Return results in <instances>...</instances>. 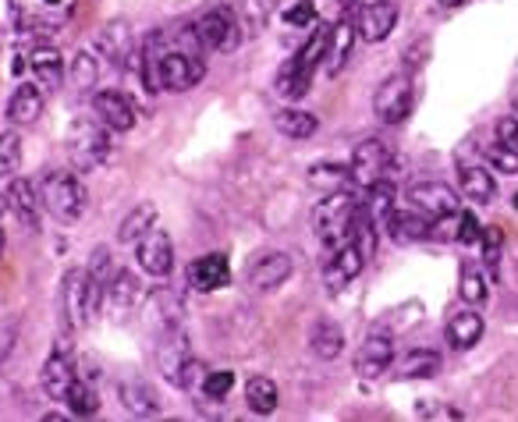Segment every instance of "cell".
I'll return each mask as SVG.
<instances>
[{
    "mask_svg": "<svg viewBox=\"0 0 518 422\" xmlns=\"http://www.w3.org/2000/svg\"><path fill=\"white\" fill-rule=\"evenodd\" d=\"M39 199H43V210L57 221V224H75L82 221L86 206H89V195L82 189V181L67 170H50L43 181H39Z\"/></svg>",
    "mask_w": 518,
    "mask_h": 422,
    "instance_id": "obj_1",
    "label": "cell"
},
{
    "mask_svg": "<svg viewBox=\"0 0 518 422\" xmlns=\"http://www.w3.org/2000/svg\"><path fill=\"white\" fill-rule=\"evenodd\" d=\"M356 217H358V202L348 189L345 192H326L324 202H316L313 224H316V234H320V242L326 245V252L337 249V245H345L352 238Z\"/></svg>",
    "mask_w": 518,
    "mask_h": 422,
    "instance_id": "obj_2",
    "label": "cell"
},
{
    "mask_svg": "<svg viewBox=\"0 0 518 422\" xmlns=\"http://www.w3.org/2000/svg\"><path fill=\"white\" fill-rule=\"evenodd\" d=\"M103 298H107V284L93 277L89 270H71L65 277V316L67 324L75 326V330H82V326H89V320L99 313V305H103Z\"/></svg>",
    "mask_w": 518,
    "mask_h": 422,
    "instance_id": "obj_3",
    "label": "cell"
},
{
    "mask_svg": "<svg viewBox=\"0 0 518 422\" xmlns=\"http://www.w3.org/2000/svg\"><path fill=\"white\" fill-rule=\"evenodd\" d=\"M11 4V18L18 29L26 33H54L67 26V18L75 15L78 0H7Z\"/></svg>",
    "mask_w": 518,
    "mask_h": 422,
    "instance_id": "obj_4",
    "label": "cell"
},
{
    "mask_svg": "<svg viewBox=\"0 0 518 422\" xmlns=\"http://www.w3.org/2000/svg\"><path fill=\"white\" fill-rule=\"evenodd\" d=\"M67 153L78 167H99V163L110 157V135H107V125L103 121H93V118H78L71 121L67 129Z\"/></svg>",
    "mask_w": 518,
    "mask_h": 422,
    "instance_id": "obj_5",
    "label": "cell"
},
{
    "mask_svg": "<svg viewBox=\"0 0 518 422\" xmlns=\"http://www.w3.org/2000/svg\"><path fill=\"white\" fill-rule=\"evenodd\" d=\"M416 107V86H412V71H398V75H388L373 97V110L384 125H401L409 121Z\"/></svg>",
    "mask_w": 518,
    "mask_h": 422,
    "instance_id": "obj_6",
    "label": "cell"
},
{
    "mask_svg": "<svg viewBox=\"0 0 518 422\" xmlns=\"http://www.w3.org/2000/svg\"><path fill=\"white\" fill-rule=\"evenodd\" d=\"M192 33L195 39L202 43V50H221V54H227V50H234L238 39H242V22H238L234 7L221 4V7H210V11L195 22Z\"/></svg>",
    "mask_w": 518,
    "mask_h": 422,
    "instance_id": "obj_7",
    "label": "cell"
},
{
    "mask_svg": "<svg viewBox=\"0 0 518 422\" xmlns=\"http://www.w3.org/2000/svg\"><path fill=\"white\" fill-rule=\"evenodd\" d=\"M390 149L384 139H362L352 153V178H356L362 189L377 185V181H388L390 170Z\"/></svg>",
    "mask_w": 518,
    "mask_h": 422,
    "instance_id": "obj_8",
    "label": "cell"
},
{
    "mask_svg": "<svg viewBox=\"0 0 518 422\" xmlns=\"http://www.w3.org/2000/svg\"><path fill=\"white\" fill-rule=\"evenodd\" d=\"M135 260L150 277H167L174 266V245L171 234L161 228H150L139 242H135Z\"/></svg>",
    "mask_w": 518,
    "mask_h": 422,
    "instance_id": "obj_9",
    "label": "cell"
},
{
    "mask_svg": "<svg viewBox=\"0 0 518 422\" xmlns=\"http://www.w3.org/2000/svg\"><path fill=\"white\" fill-rule=\"evenodd\" d=\"M362 266H366V260H362V252H358V245L348 238L345 245H337V249H330V256H326L324 262V277H326V288L337 294L345 292L352 281H356L358 273H362Z\"/></svg>",
    "mask_w": 518,
    "mask_h": 422,
    "instance_id": "obj_10",
    "label": "cell"
},
{
    "mask_svg": "<svg viewBox=\"0 0 518 422\" xmlns=\"http://www.w3.org/2000/svg\"><path fill=\"white\" fill-rule=\"evenodd\" d=\"M390 362H394V341H390V334L377 330V334H369V337L358 345L356 373L362 376V380H373V376L388 373Z\"/></svg>",
    "mask_w": 518,
    "mask_h": 422,
    "instance_id": "obj_11",
    "label": "cell"
},
{
    "mask_svg": "<svg viewBox=\"0 0 518 422\" xmlns=\"http://www.w3.org/2000/svg\"><path fill=\"white\" fill-rule=\"evenodd\" d=\"M75 365H71V345H57L54 355L43 362V373H39V384L47 390V397L54 401H65L71 384H75Z\"/></svg>",
    "mask_w": 518,
    "mask_h": 422,
    "instance_id": "obj_12",
    "label": "cell"
},
{
    "mask_svg": "<svg viewBox=\"0 0 518 422\" xmlns=\"http://www.w3.org/2000/svg\"><path fill=\"white\" fill-rule=\"evenodd\" d=\"M189 337L181 324H167L161 334V348H157V362H161V373L178 387V376H181V365L189 362Z\"/></svg>",
    "mask_w": 518,
    "mask_h": 422,
    "instance_id": "obj_13",
    "label": "cell"
},
{
    "mask_svg": "<svg viewBox=\"0 0 518 422\" xmlns=\"http://www.w3.org/2000/svg\"><path fill=\"white\" fill-rule=\"evenodd\" d=\"M409 202L426 213L430 221L433 217H444V213H458V195L444 185V181H416L412 189H409Z\"/></svg>",
    "mask_w": 518,
    "mask_h": 422,
    "instance_id": "obj_14",
    "label": "cell"
},
{
    "mask_svg": "<svg viewBox=\"0 0 518 422\" xmlns=\"http://www.w3.org/2000/svg\"><path fill=\"white\" fill-rule=\"evenodd\" d=\"M295 262L288 252H266V256H259L253 266H249V284L256 288V292H277L288 277H292Z\"/></svg>",
    "mask_w": 518,
    "mask_h": 422,
    "instance_id": "obj_15",
    "label": "cell"
},
{
    "mask_svg": "<svg viewBox=\"0 0 518 422\" xmlns=\"http://www.w3.org/2000/svg\"><path fill=\"white\" fill-rule=\"evenodd\" d=\"M398 26V4L390 0H377V4H366L362 15H358V36L366 43H384Z\"/></svg>",
    "mask_w": 518,
    "mask_h": 422,
    "instance_id": "obj_16",
    "label": "cell"
},
{
    "mask_svg": "<svg viewBox=\"0 0 518 422\" xmlns=\"http://www.w3.org/2000/svg\"><path fill=\"white\" fill-rule=\"evenodd\" d=\"M93 110H97V118L107 129H114V131L135 129V107H131V99L125 97V93H118V89L97 93V97H93Z\"/></svg>",
    "mask_w": 518,
    "mask_h": 422,
    "instance_id": "obj_17",
    "label": "cell"
},
{
    "mask_svg": "<svg viewBox=\"0 0 518 422\" xmlns=\"http://www.w3.org/2000/svg\"><path fill=\"white\" fill-rule=\"evenodd\" d=\"M142 298H146V292L135 281V273L114 270V277L107 281V305H110V313L114 316H129V313H135L142 305Z\"/></svg>",
    "mask_w": 518,
    "mask_h": 422,
    "instance_id": "obj_18",
    "label": "cell"
},
{
    "mask_svg": "<svg viewBox=\"0 0 518 422\" xmlns=\"http://www.w3.org/2000/svg\"><path fill=\"white\" fill-rule=\"evenodd\" d=\"M231 281V266H227V256L221 252H210V256H199V260L189 266V284L195 292H221Z\"/></svg>",
    "mask_w": 518,
    "mask_h": 422,
    "instance_id": "obj_19",
    "label": "cell"
},
{
    "mask_svg": "<svg viewBox=\"0 0 518 422\" xmlns=\"http://www.w3.org/2000/svg\"><path fill=\"white\" fill-rule=\"evenodd\" d=\"M7 210L18 217L22 228L36 231L39 228V192L29 178H15L7 189Z\"/></svg>",
    "mask_w": 518,
    "mask_h": 422,
    "instance_id": "obj_20",
    "label": "cell"
},
{
    "mask_svg": "<svg viewBox=\"0 0 518 422\" xmlns=\"http://www.w3.org/2000/svg\"><path fill=\"white\" fill-rule=\"evenodd\" d=\"M29 67H33V75L39 78V89H61V82H65V57H61L57 46H47V43L33 46Z\"/></svg>",
    "mask_w": 518,
    "mask_h": 422,
    "instance_id": "obj_21",
    "label": "cell"
},
{
    "mask_svg": "<svg viewBox=\"0 0 518 422\" xmlns=\"http://www.w3.org/2000/svg\"><path fill=\"white\" fill-rule=\"evenodd\" d=\"M390 369H394L398 380H430V376L440 373V355L426 352V348H412V352H405L401 358H394Z\"/></svg>",
    "mask_w": 518,
    "mask_h": 422,
    "instance_id": "obj_22",
    "label": "cell"
},
{
    "mask_svg": "<svg viewBox=\"0 0 518 422\" xmlns=\"http://www.w3.org/2000/svg\"><path fill=\"white\" fill-rule=\"evenodd\" d=\"M309 348H313V355L330 362V358L341 355V348H345V330L337 320H330V316H320L313 330H309Z\"/></svg>",
    "mask_w": 518,
    "mask_h": 422,
    "instance_id": "obj_23",
    "label": "cell"
},
{
    "mask_svg": "<svg viewBox=\"0 0 518 422\" xmlns=\"http://www.w3.org/2000/svg\"><path fill=\"white\" fill-rule=\"evenodd\" d=\"M97 50L107 57V61H114V65H135V50H131V33L125 22H114V26H107L97 39Z\"/></svg>",
    "mask_w": 518,
    "mask_h": 422,
    "instance_id": "obj_24",
    "label": "cell"
},
{
    "mask_svg": "<svg viewBox=\"0 0 518 422\" xmlns=\"http://www.w3.org/2000/svg\"><path fill=\"white\" fill-rule=\"evenodd\" d=\"M480 337H483V316L480 313L458 309L451 320H448V341H451V348H458V352H469L472 345H480Z\"/></svg>",
    "mask_w": 518,
    "mask_h": 422,
    "instance_id": "obj_25",
    "label": "cell"
},
{
    "mask_svg": "<svg viewBox=\"0 0 518 422\" xmlns=\"http://www.w3.org/2000/svg\"><path fill=\"white\" fill-rule=\"evenodd\" d=\"M118 394H121V405L129 408L131 416H157L161 412V397H157V390L150 387L146 380H121V387H118Z\"/></svg>",
    "mask_w": 518,
    "mask_h": 422,
    "instance_id": "obj_26",
    "label": "cell"
},
{
    "mask_svg": "<svg viewBox=\"0 0 518 422\" xmlns=\"http://www.w3.org/2000/svg\"><path fill=\"white\" fill-rule=\"evenodd\" d=\"M388 234L390 242H398V245H412V242H422V238H430V217L426 213H401V210H394L388 221Z\"/></svg>",
    "mask_w": 518,
    "mask_h": 422,
    "instance_id": "obj_27",
    "label": "cell"
},
{
    "mask_svg": "<svg viewBox=\"0 0 518 422\" xmlns=\"http://www.w3.org/2000/svg\"><path fill=\"white\" fill-rule=\"evenodd\" d=\"M39 114H43V89H36V86H18L11 103H7L11 125H33V121H39Z\"/></svg>",
    "mask_w": 518,
    "mask_h": 422,
    "instance_id": "obj_28",
    "label": "cell"
},
{
    "mask_svg": "<svg viewBox=\"0 0 518 422\" xmlns=\"http://www.w3.org/2000/svg\"><path fill=\"white\" fill-rule=\"evenodd\" d=\"M352 43H356V29H352V22H337L334 29H330V43H326V71L330 75H337L341 67L348 65V57H352Z\"/></svg>",
    "mask_w": 518,
    "mask_h": 422,
    "instance_id": "obj_29",
    "label": "cell"
},
{
    "mask_svg": "<svg viewBox=\"0 0 518 422\" xmlns=\"http://www.w3.org/2000/svg\"><path fill=\"white\" fill-rule=\"evenodd\" d=\"M398 206H394V189H390L388 181H377V185H369L366 189V202H362V217H369L377 228H388L390 213H394Z\"/></svg>",
    "mask_w": 518,
    "mask_h": 422,
    "instance_id": "obj_30",
    "label": "cell"
},
{
    "mask_svg": "<svg viewBox=\"0 0 518 422\" xmlns=\"http://www.w3.org/2000/svg\"><path fill=\"white\" fill-rule=\"evenodd\" d=\"M352 167H341V163H316L309 167V185L320 189V192H345L352 185Z\"/></svg>",
    "mask_w": 518,
    "mask_h": 422,
    "instance_id": "obj_31",
    "label": "cell"
},
{
    "mask_svg": "<svg viewBox=\"0 0 518 422\" xmlns=\"http://www.w3.org/2000/svg\"><path fill=\"white\" fill-rule=\"evenodd\" d=\"M309 86H313V71H306L295 57L277 75V97L281 99H302L309 93Z\"/></svg>",
    "mask_w": 518,
    "mask_h": 422,
    "instance_id": "obj_32",
    "label": "cell"
},
{
    "mask_svg": "<svg viewBox=\"0 0 518 422\" xmlns=\"http://www.w3.org/2000/svg\"><path fill=\"white\" fill-rule=\"evenodd\" d=\"M461 192L469 195L472 202H493L497 195V181L486 167H461Z\"/></svg>",
    "mask_w": 518,
    "mask_h": 422,
    "instance_id": "obj_33",
    "label": "cell"
},
{
    "mask_svg": "<svg viewBox=\"0 0 518 422\" xmlns=\"http://www.w3.org/2000/svg\"><path fill=\"white\" fill-rule=\"evenodd\" d=\"M274 125H277V131H281V135H288V139H309L313 131L320 129V121H316L309 110H295V107L277 110Z\"/></svg>",
    "mask_w": 518,
    "mask_h": 422,
    "instance_id": "obj_34",
    "label": "cell"
},
{
    "mask_svg": "<svg viewBox=\"0 0 518 422\" xmlns=\"http://www.w3.org/2000/svg\"><path fill=\"white\" fill-rule=\"evenodd\" d=\"M157 224V206L153 202H142V206H135L129 217L121 221V228H118V242H125V245H131V242H139L146 231Z\"/></svg>",
    "mask_w": 518,
    "mask_h": 422,
    "instance_id": "obj_35",
    "label": "cell"
},
{
    "mask_svg": "<svg viewBox=\"0 0 518 422\" xmlns=\"http://www.w3.org/2000/svg\"><path fill=\"white\" fill-rule=\"evenodd\" d=\"M245 401H249V408H253L256 416H270V412L277 408V384L266 380V376H253V380L245 384Z\"/></svg>",
    "mask_w": 518,
    "mask_h": 422,
    "instance_id": "obj_36",
    "label": "cell"
},
{
    "mask_svg": "<svg viewBox=\"0 0 518 422\" xmlns=\"http://www.w3.org/2000/svg\"><path fill=\"white\" fill-rule=\"evenodd\" d=\"M65 405L75 412V416H97L99 412V397L97 390H93V384L86 380V376H78L75 384H71V390H67Z\"/></svg>",
    "mask_w": 518,
    "mask_h": 422,
    "instance_id": "obj_37",
    "label": "cell"
},
{
    "mask_svg": "<svg viewBox=\"0 0 518 422\" xmlns=\"http://www.w3.org/2000/svg\"><path fill=\"white\" fill-rule=\"evenodd\" d=\"M326 43H330V29H324V26H316L313 29V36H309V43L295 54V61L306 67V71H316V65L326 57Z\"/></svg>",
    "mask_w": 518,
    "mask_h": 422,
    "instance_id": "obj_38",
    "label": "cell"
},
{
    "mask_svg": "<svg viewBox=\"0 0 518 422\" xmlns=\"http://www.w3.org/2000/svg\"><path fill=\"white\" fill-rule=\"evenodd\" d=\"M22 167V139L15 131L0 135V178H11Z\"/></svg>",
    "mask_w": 518,
    "mask_h": 422,
    "instance_id": "obj_39",
    "label": "cell"
},
{
    "mask_svg": "<svg viewBox=\"0 0 518 422\" xmlns=\"http://www.w3.org/2000/svg\"><path fill=\"white\" fill-rule=\"evenodd\" d=\"M483 160L490 163L493 170H501V174H515L518 170V153L515 149H508L501 139L490 142V146H483Z\"/></svg>",
    "mask_w": 518,
    "mask_h": 422,
    "instance_id": "obj_40",
    "label": "cell"
},
{
    "mask_svg": "<svg viewBox=\"0 0 518 422\" xmlns=\"http://www.w3.org/2000/svg\"><path fill=\"white\" fill-rule=\"evenodd\" d=\"M97 75H99V65L93 54H78V57L71 61V82H75L78 89H93V86H97Z\"/></svg>",
    "mask_w": 518,
    "mask_h": 422,
    "instance_id": "obj_41",
    "label": "cell"
},
{
    "mask_svg": "<svg viewBox=\"0 0 518 422\" xmlns=\"http://www.w3.org/2000/svg\"><path fill=\"white\" fill-rule=\"evenodd\" d=\"M486 294H490V288H486V277L480 273V270L465 266V273H461V302L480 305V302H486Z\"/></svg>",
    "mask_w": 518,
    "mask_h": 422,
    "instance_id": "obj_42",
    "label": "cell"
},
{
    "mask_svg": "<svg viewBox=\"0 0 518 422\" xmlns=\"http://www.w3.org/2000/svg\"><path fill=\"white\" fill-rule=\"evenodd\" d=\"M234 387V373L231 369H217V373H206V384H202V394L210 397V401H221L227 397Z\"/></svg>",
    "mask_w": 518,
    "mask_h": 422,
    "instance_id": "obj_43",
    "label": "cell"
},
{
    "mask_svg": "<svg viewBox=\"0 0 518 422\" xmlns=\"http://www.w3.org/2000/svg\"><path fill=\"white\" fill-rule=\"evenodd\" d=\"M461 228V213H444V217H433L430 221V238H440V242H454Z\"/></svg>",
    "mask_w": 518,
    "mask_h": 422,
    "instance_id": "obj_44",
    "label": "cell"
},
{
    "mask_svg": "<svg viewBox=\"0 0 518 422\" xmlns=\"http://www.w3.org/2000/svg\"><path fill=\"white\" fill-rule=\"evenodd\" d=\"M202 384H206V365H202L199 358H189V362L181 365L178 387H185V390H202Z\"/></svg>",
    "mask_w": 518,
    "mask_h": 422,
    "instance_id": "obj_45",
    "label": "cell"
},
{
    "mask_svg": "<svg viewBox=\"0 0 518 422\" xmlns=\"http://www.w3.org/2000/svg\"><path fill=\"white\" fill-rule=\"evenodd\" d=\"M285 22H288V26H298V29H302V26H316V7H313L309 0H302V4H295V7L285 11Z\"/></svg>",
    "mask_w": 518,
    "mask_h": 422,
    "instance_id": "obj_46",
    "label": "cell"
},
{
    "mask_svg": "<svg viewBox=\"0 0 518 422\" xmlns=\"http://www.w3.org/2000/svg\"><path fill=\"white\" fill-rule=\"evenodd\" d=\"M501 245H504V234H501V228H486L483 231V249H486V266H490V270H497Z\"/></svg>",
    "mask_w": 518,
    "mask_h": 422,
    "instance_id": "obj_47",
    "label": "cell"
},
{
    "mask_svg": "<svg viewBox=\"0 0 518 422\" xmlns=\"http://www.w3.org/2000/svg\"><path fill=\"white\" fill-rule=\"evenodd\" d=\"M458 242H465V245H472V242H483V231H480V224H476V217H472V213H461Z\"/></svg>",
    "mask_w": 518,
    "mask_h": 422,
    "instance_id": "obj_48",
    "label": "cell"
},
{
    "mask_svg": "<svg viewBox=\"0 0 518 422\" xmlns=\"http://www.w3.org/2000/svg\"><path fill=\"white\" fill-rule=\"evenodd\" d=\"M497 139H501L508 149H515L518 153V121L515 118H501V121H497Z\"/></svg>",
    "mask_w": 518,
    "mask_h": 422,
    "instance_id": "obj_49",
    "label": "cell"
},
{
    "mask_svg": "<svg viewBox=\"0 0 518 422\" xmlns=\"http://www.w3.org/2000/svg\"><path fill=\"white\" fill-rule=\"evenodd\" d=\"M420 416H426V419H461L458 408H440V405H422Z\"/></svg>",
    "mask_w": 518,
    "mask_h": 422,
    "instance_id": "obj_50",
    "label": "cell"
},
{
    "mask_svg": "<svg viewBox=\"0 0 518 422\" xmlns=\"http://www.w3.org/2000/svg\"><path fill=\"white\" fill-rule=\"evenodd\" d=\"M426 54H430V43H416V46L405 54V71H416V67L426 61Z\"/></svg>",
    "mask_w": 518,
    "mask_h": 422,
    "instance_id": "obj_51",
    "label": "cell"
},
{
    "mask_svg": "<svg viewBox=\"0 0 518 422\" xmlns=\"http://www.w3.org/2000/svg\"><path fill=\"white\" fill-rule=\"evenodd\" d=\"M7 210V192H0V213Z\"/></svg>",
    "mask_w": 518,
    "mask_h": 422,
    "instance_id": "obj_52",
    "label": "cell"
},
{
    "mask_svg": "<svg viewBox=\"0 0 518 422\" xmlns=\"http://www.w3.org/2000/svg\"><path fill=\"white\" fill-rule=\"evenodd\" d=\"M440 4H444V7H458V4H461V0H440Z\"/></svg>",
    "mask_w": 518,
    "mask_h": 422,
    "instance_id": "obj_53",
    "label": "cell"
},
{
    "mask_svg": "<svg viewBox=\"0 0 518 422\" xmlns=\"http://www.w3.org/2000/svg\"><path fill=\"white\" fill-rule=\"evenodd\" d=\"M0 249H4V231H0Z\"/></svg>",
    "mask_w": 518,
    "mask_h": 422,
    "instance_id": "obj_54",
    "label": "cell"
},
{
    "mask_svg": "<svg viewBox=\"0 0 518 422\" xmlns=\"http://www.w3.org/2000/svg\"><path fill=\"white\" fill-rule=\"evenodd\" d=\"M515 210H518V195H515Z\"/></svg>",
    "mask_w": 518,
    "mask_h": 422,
    "instance_id": "obj_55",
    "label": "cell"
}]
</instances>
